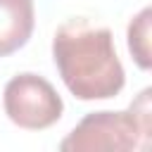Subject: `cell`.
Here are the masks:
<instances>
[{
    "instance_id": "cell-1",
    "label": "cell",
    "mask_w": 152,
    "mask_h": 152,
    "mask_svg": "<svg viewBox=\"0 0 152 152\" xmlns=\"http://www.w3.org/2000/svg\"><path fill=\"white\" fill-rule=\"evenodd\" d=\"M52 59L69 93L83 102L116 97L126 83L112 31L86 17H74L55 31Z\"/></svg>"
},
{
    "instance_id": "cell-2",
    "label": "cell",
    "mask_w": 152,
    "mask_h": 152,
    "mask_svg": "<svg viewBox=\"0 0 152 152\" xmlns=\"http://www.w3.org/2000/svg\"><path fill=\"white\" fill-rule=\"evenodd\" d=\"M152 90L145 88L126 112H93L83 116L76 128L59 142V150L66 152H131L150 147L152 131Z\"/></svg>"
},
{
    "instance_id": "cell-3",
    "label": "cell",
    "mask_w": 152,
    "mask_h": 152,
    "mask_svg": "<svg viewBox=\"0 0 152 152\" xmlns=\"http://www.w3.org/2000/svg\"><path fill=\"white\" fill-rule=\"evenodd\" d=\"M7 119L26 131H43L62 119L64 102L59 93L38 74L24 71L7 81L2 93Z\"/></svg>"
},
{
    "instance_id": "cell-4",
    "label": "cell",
    "mask_w": 152,
    "mask_h": 152,
    "mask_svg": "<svg viewBox=\"0 0 152 152\" xmlns=\"http://www.w3.org/2000/svg\"><path fill=\"white\" fill-rule=\"evenodd\" d=\"M33 0H0V57L24 48L33 33Z\"/></svg>"
},
{
    "instance_id": "cell-5",
    "label": "cell",
    "mask_w": 152,
    "mask_h": 152,
    "mask_svg": "<svg viewBox=\"0 0 152 152\" xmlns=\"http://www.w3.org/2000/svg\"><path fill=\"white\" fill-rule=\"evenodd\" d=\"M150 24H152V10L142 7L128 24V52L133 55V62L147 71L152 66V45H150Z\"/></svg>"
}]
</instances>
